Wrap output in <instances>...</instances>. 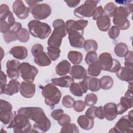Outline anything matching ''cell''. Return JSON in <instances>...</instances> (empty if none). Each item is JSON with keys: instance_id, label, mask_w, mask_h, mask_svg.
I'll list each match as a JSON object with an SVG mask.
<instances>
[{"instance_id": "277c9868", "label": "cell", "mask_w": 133, "mask_h": 133, "mask_svg": "<svg viewBox=\"0 0 133 133\" xmlns=\"http://www.w3.org/2000/svg\"><path fill=\"white\" fill-rule=\"evenodd\" d=\"M132 11V4L128 6L118 7L117 14L113 17V22L119 30H126L130 27V22L128 16Z\"/></svg>"}, {"instance_id": "484cf974", "label": "cell", "mask_w": 133, "mask_h": 133, "mask_svg": "<svg viewBox=\"0 0 133 133\" xmlns=\"http://www.w3.org/2000/svg\"><path fill=\"white\" fill-rule=\"evenodd\" d=\"M52 84L55 86H58L63 88H68L74 83V79L70 76H63L59 78H54L51 79Z\"/></svg>"}, {"instance_id": "d6986e66", "label": "cell", "mask_w": 133, "mask_h": 133, "mask_svg": "<svg viewBox=\"0 0 133 133\" xmlns=\"http://www.w3.org/2000/svg\"><path fill=\"white\" fill-rule=\"evenodd\" d=\"M20 83L17 79L10 80L8 84L1 89V94H5L8 96H12L17 94L20 90Z\"/></svg>"}, {"instance_id": "7c38bea8", "label": "cell", "mask_w": 133, "mask_h": 133, "mask_svg": "<svg viewBox=\"0 0 133 133\" xmlns=\"http://www.w3.org/2000/svg\"><path fill=\"white\" fill-rule=\"evenodd\" d=\"M30 10L33 18L38 20L47 18L51 13L50 6L46 3L38 4Z\"/></svg>"}, {"instance_id": "7bdbcfd3", "label": "cell", "mask_w": 133, "mask_h": 133, "mask_svg": "<svg viewBox=\"0 0 133 133\" xmlns=\"http://www.w3.org/2000/svg\"><path fill=\"white\" fill-rule=\"evenodd\" d=\"M79 130L78 127L73 123L69 124L66 125L62 126L60 132H69V133H78Z\"/></svg>"}, {"instance_id": "94428289", "label": "cell", "mask_w": 133, "mask_h": 133, "mask_svg": "<svg viewBox=\"0 0 133 133\" xmlns=\"http://www.w3.org/2000/svg\"><path fill=\"white\" fill-rule=\"evenodd\" d=\"M132 1H115V2L118 3L119 5H125L126 6H128L129 5H130L131 4V3H132Z\"/></svg>"}, {"instance_id": "4fadbf2b", "label": "cell", "mask_w": 133, "mask_h": 133, "mask_svg": "<svg viewBox=\"0 0 133 133\" xmlns=\"http://www.w3.org/2000/svg\"><path fill=\"white\" fill-rule=\"evenodd\" d=\"M88 21L86 20L81 19L74 20L70 19L65 22V28L67 34L70 32H78L84 34V29L88 25Z\"/></svg>"}, {"instance_id": "d6a6232c", "label": "cell", "mask_w": 133, "mask_h": 133, "mask_svg": "<svg viewBox=\"0 0 133 133\" xmlns=\"http://www.w3.org/2000/svg\"><path fill=\"white\" fill-rule=\"evenodd\" d=\"M68 58L72 64L76 65L82 62L83 57L81 52L77 51L71 50L68 52Z\"/></svg>"}, {"instance_id": "f6af8a7d", "label": "cell", "mask_w": 133, "mask_h": 133, "mask_svg": "<svg viewBox=\"0 0 133 133\" xmlns=\"http://www.w3.org/2000/svg\"><path fill=\"white\" fill-rule=\"evenodd\" d=\"M74 98L70 95H65L62 98V104L66 108H71L73 106L74 102Z\"/></svg>"}, {"instance_id": "11a10c76", "label": "cell", "mask_w": 133, "mask_h": 133, "mask_svg": "<svg viewBox=\"0 0 133 133\" xmlns=\"http://www.w3.org/2000/svg\"><path fill=\"white\" fill-rule=\"evenodd\" d=\"M95 116L96 117H97L100 119H103L104 118H105L102 106H99L98 107H96L95 109Z\"/></svg>"}, {"instance_id": "f5cc1de1", "label": "cell", "mask_w": 133, "mask_h": 133, "mask_svg": "<svg viewBox=\"0 0 133 133\" xmlns=\"http://www.w3.org/2000/svg\"><path fill=\"white\" fill-rule=\"evenodd\" d=\"M64 113V111L62 109H57L53 110L51 113V116L55 120H58L61 116Z\"/></svg>"}, {"instance_id": "d590c367", "label": "cell", "mask_w": 133, "mask_h": 133, "mask_svg": "<svg viewBox=\"0 0 133 133\" xmlns=\"http://www.w3.org/2000/svg\"><path fill=\"white\" fill-rule=\"evenodd\" d=\"M102 69L98 60L91 64L88 66L87 72L88 75L93 77H96L100 75Z\"/></svg>"}, {"instance_id": "6da1fadb", "label": "cell", "mask_w": 133, "mask_h": 133, "mask_svg": "<svg viewBox=\"0 0 133 133\" xmlns=\"http://www.w3.org/2000/svg\"><path fill=\"white\" fill-rule=\"evenodd\" d=\"M52 26L54 30L47 41V44L50 47H60L62 38L67 34L65 23L63 20L57 19L53 21Z\"/></svg>"}, {"instance_id": "7a4b0ae2", "label": "cell", "mask_w": 133, "mask_h": 133, "mask_svg": "<svg viewBox=\"0 0 133 133\" xmlns=\"http://www.w3.org/2000/svg\"><path fill=\"white\" fill-rule=\"evenodd\" d=\"M42 94L44 97V102L51 108L58 104L61 98L60 89L52 83H49L42 88Z\"/></svg>"}, {"instance_id": "e575fe53", "label": "cell", "mask_w": 133, "mask_h": 133, "mask_svg": "<svg viewBox=\"0 0 133 133\" xmlns=\"http://www.w3.org/2000/svg\"><path fill=\"white\" fill-rule=\"evenodd\" d=\"M128 51V48L127 44L123 42L118 43L114 47V52L118 57H124Z\"/></svg>"}, {"instance_id": "ffe728a7", "label": "cell", "mask_w": 133, "mask_h": 133, "mask_svg": "<svg viewBox=\"0 0 133 133\" xmlns=\"http://www.w3.org/2000/svg\"><path fill=\"white\" fill-rule=\"evenodd\" d=\"M104 117L109 121L114 120L118 115L116 104L113 102H109L103 107Z\"/></svg>"}, {"instance_id": "ba28073f", "label": "cell", "mask_w": 133, "mask_h": 133, "mask_svg": "<svg viewBox=\"0 0 133 133\" xmlns=\"http://www.w3.org/2000/svg\"><path fill=\"white\" fill-rule=\"evenodd\" d=\"M98 61L102 70L112 73H116L121 67L119 61L113 59L111 54L108 52L101 53L98 58Z\"/></svg>"}, {"instance_id": "680465c9", "label": "cell", "mask_w": 133, "mask_h": 133, "mask_svg": "<svg viewBox=\"0 0 133 133\" xmlns=\"http://www.w3.org/2000/svg\"><path fill=\"white\" fill-rule=\"evenodd\" d=\"M124 96L132 99V83H129L128 89L125 92Z\"/></svg>"}, {"instance_id": "f35d334b", "label": "cell", "mask_w": 133, "mask_h": 133, "mask_svg": "<svg viewBox=\"0 0 133 133\" xmlns=\"http://www.w3.org/2000/svg\"><path fill=\"white\" fill-rule=\"evenodd\" d=\"M3 37L5 43L9 44L18 39V32L12 30H10L8 32L4 33Z\"/></svg>"}, {"instance_id": "9f6ffc18", "label": "cell", "mask_w": 133, "mask_h": 133, "mask_svg": "<svg viewBox=\"0 0 133 133\" xmlns=\"http://www.w3.org/2000/svg\"><path fill=\"white\" fill-rule=\"evenodd\" d=\"M0 78H1L0 79V82H1L0 87H1V89H2L4 87H5L7 84V76L2 71H1Z\"/></svg>"}, {"instance_id": "d4e9b609", "label": "cell", "mask_w": 133, "mask_h": 133, "mask_svg": "<svg viewBox=\"0 0 133 133\" xmlns=\"http://www.w3.org/2000/svg\"><path fill=\"white\" fill-rule=\"evenodd\" d=\"M132 103V99L125 96L122 97L120 99L119 102L116 104L117 114H122L128 109L131 108Z\"/></svg>"}, {"instance_id": "b9f144b4", "label": "cell", "mask_w": 133, "mask_h": 133, "mask_svg": "<svg viewBox=\"0 0 133 133\" xmlns=\"http://www.w3.org/2000/svg\"><path fill=\"white\" fill-rule=\"evenodd\" d=\"M97 100L98 98L96 95L94 93H90L86 96L84 103L86 106L92 107L94 106L96 104Z\"/></svg>"}, {"instance_id": "836d02e7", "label": "cell", "mask_w": 133, "mask_h": 133, "mask_svg": "<svg viewBox=\"0 0 133 133\" xmlns=\"http://www.w3.org/2000/svg\"><path fill=\"white\" fill-rule=\"evenodd\" d=\"M100 88L104 90L110 89L114 84L113 79L108 75H104L99 79Z\"/></svg>"}, {"instance_id": "9c48e42d", "label": "cell", "mask_w": 133, "mask_h": 133, "mask_svg": "<svg viewBox=\"0 0 133 133\" xmlns=\"http://www.w3.org/2000/svg\"><path fill=\"white\" fill-rule=\"evenodd\" d=\"M99 1L87 0L84 3L74 10V15L78 18H89L92 16Z\"/></svg>"}, {"instance_id": "681fc988", "label": "cell", "mask_w": 133, "mask_h": 133, "mask_svg": "<svg viewBox=\"0 0 133 133\" xmlns=\"http://www.w3.org/2000/svg\"><path fill=\"white\" fill-rule=\"evenodd\" d=\"M86 105L84 101L82 100L75 101L73 104V109L77 112H81L83 111L85 108Z\"/></svg>"}, {"instance_id": "e0dca14e", "label": "cell", "mask_w": 133, "mask_h": 133, "mask_svg": "<svg viewBox=\"0 0 133 133\" xmlns=\"http://www.w3.org/2000/svg\"><path fill=\"white\" fill-rule=\"evenodd\" d=\"M20 92L24 98H31L35 93V85L33 83L23 81L21 83Z\"/></svg>"}, {"instance_id": "5b68a950", "label": "cell", "mask_w": 133, "mask_h": 133, "mask_svg": "<svg viewBox=\"0 0 133 133\" xmlns=\"http://www.w3.org/2000/svg\"><path fill=\"white\" fill-rule=\"evenodd\" d=\"M16 23L13 13L9 10V7L5 4L0 6V30L5 33L10 30Z\"/></svg>"}, {"instance_id": "ab89813d", "label": "cell", "mask_w": 133, "mask_h": 133, "mask_svg": "<svg viewBox=\"0 0 133 133\" xmlns=\"http://www.w3.org/2000/svg\"><path fill=\"white\" fill-rule=\"evenodd\" d=\"M83 47L87 52L89 51H96L98 49V43L94 39H89L85 41Z\"/></svg>"}, {"instance_id": "ee69618b", "label": "cell", "mask_w": 133, "mask_h": 133, "mask_svg": "<svg viewBox=\"0 0 133 133\" xmlns=\"http://www.w3.org/2000/svg\"><path fill=\"white\" fill-rule=\"evenodd\" d=\"M85 62L87 64H90L97 61L98 60V55L96 51H89L86 54L85 58Z\"/></svg>"}, {"instance_id": "6f0895ef", "label": "cell", "mask_w": 133, "mask_h": 133, "mask_svg": "<svg viewBox=\"0 0 133 133\" xmlns=\"http://www.w3.org/2000/svg\"><path fill=\"white\" fill-rule=\"evenodd\" d=\"M64 2L67 4V5L71 8H75L79 5L81 2L80 0L78 1H64Z\"/></svg>"}, {"instance_id": "c3c4849f", "label": "cell", "mask_w": 133, "mask_h": 133, "mask_svg": "<svg viewBox=\"0 0 133 133\" xmlns=\"http://www.w3.org/2000/svg\"><path fill=\"white\" fill-rule=\"evenodd\" d=\"M71 120V117L69 115L63 113L57 120V122L60 126H63L70 124Z\"/></svg>"}, {"instance_id": "2e32d148", "label": "cell", "mask_w": 133, "mask_h": 133, "mask_svg": "<svg viewBox=\"0 0 133 133\" xmlns=\"http://www.w3.org/2000/svg\"><path fill=\"white\" fill-rule=\"evenodd\" d=\"M68 38L70 45L74 48H82L85 39L83 34L78 32H70L68 33Z\"/></svg>"}, {"instance_id": "44dd1931", "label": "cell", "mask_w": 133, "mask_h": 133, "mask_svg": "<svg viewBox=\"0 0 133 133\" xmlns=\"http://www.w3.org/2000/svg\"><path fill=\"white\" fill-rule=\"evenodd\" d=\"M51 127V122L46 116L35 122L33 125V132H45L47 131Z\"/></svg>"}, {"instance_id": "ac0fdd59", "label": "cell", "mask_w": 133, "mask_h": 133, "mask_svg": "<svg viewBox=\"0 0 133 133\" xmlns=\"http://www.w3.org/2000/svg\"><path fill=\"white\" fill-rule=\"evenodd\" d=\"M81 82L83 86L87 90H89L95 92L99 91L100 89L99 79L98 78L86 76Z\"/></svg>"}, {"instance_id": "8992f818", "label": "cell", "mask_w": 133, "mask_h": 133, "mask_svg": "<svg viewBox=\"0 0 133 133\" xmlns=\"http://www.w3.org/2000/svg\"><path fill=\"white\" fill-rule=\"evenodd\" d=\"M31 127L29 119L25 115L18 113L7 126V128H12L15 133L29 132Z\"/></svg>"}, {"instance_id": "4316f807", "label": "cell", "mask_w": 133, "mask_h": 133, "mask_svg": "<svg viewBox=\"0 0 133 133\" xmlns=\"http://www.w3.org/2000/svg\"><path fill=\"white\" fill-rule=\"evenodd\" d=\"M77 122L81 128L86 130L91 129L94 126V120L89 118L85 115H80L77 118Z\"/></svg>"}, {"instance_id": "cb8c5ba5", "label": "cell", "mask_w": 133, "mask_h": 133, "mask_svg": "<svg viewBox=\"0 0 133 133\" xmlns=\"http://www.w3.org/2000/svg\"><path fill=\"white\" fill-rule=\"evenodd\" d=\"M9 53L16 59L21 60L25 59L28 55L26 48L22 46L13 47L10 49Z\"/></svg>"}, {"instance_id": "bcb514c9", "label": "cell", "mask_w": 133, "mask_h": 133, "mask_svg": "<svg viewBox=\"0 0 133 133\" xmlns=\"http://www.w3.org/2000/svg\"><path fill=\"white\" fill-rule=\"evenodd\" d=\"M125 62L124 65L125 67L132 69L133 63V52L132 51H128L126 55L124 57Z\"/></svg>"}, {"instance_id": "816d5d0a", "label": "cell", "mask_w": 133, "mask_h": 133, "mask_svg": "<svg viewBox=\"0 0 133 133\" xmlns=\"http://www.w3.org/2000/svg\"><path fill=\"white\" fill-rule=\"evenodd\" d=\"M103 14H104V10L102 6H98L96 8L93 14V15L92 16L93 20H97L99 18H100L101 16L103 15Z\"/></svg>"}, {"instance_id": "603a6c76", "label": "cell", "mask_w": 133, "mask_h": 133, "mask_svg": "<svg viewBox=\"0 0 133 133\" xmlns=\"http://www.w3.org/2000/svg\"><path fill=\"white\" fill-rule=\"evenodd\" d=\"M69 73L73 79H82L86 77L87 70L82 65L76 64L71 66Z\"/></svg>"}, {"instance_id": "7402d4cb", "label": "cell", "mask_w": 133, "mask_h": 133, "mask_svg": "<svg viewBox=\"0 0 133 133\" xmlns=\"http://www.w3.org/2000/svg\"><path fill=\"white\" fill-rule=\"evenodd\" d=\"M132 69L125 66H121L119 70L115 73L116 76L121 81H126L128 83H132L133 72Z\"/></svg>"}, {"instance_id": "60d3db41", "label": "cell", "mask_w": 133, "mask_h": 133, "mask_svg": "<svg viewBox=\"0 0 133 133\" xmlns=\"http://www.w3.org/2000/svg\"><path fill=\"white\" fill-rule=\"evenodd\" d=\"M30 32L25 28H22L18 33V40L21 43H26L30 39Z\"/></svg>"}, {"instance_id": "4dcf8cb0", "label": "cell", "mask_w": 133, "mask_h": 133, "mask_svg": "<svg viewBox=\"0 0 133 133\" xmlns=\"http://www.w3.org/2000/svg\"><path fill=\"white\" fill-rule=\"evenodd\" d=\"M96 23L98 28L100 31L107 32L111 26V19L108 16L104 15L99 18Z\"/></svg>"}, {"instance_id": "9a60e30c", "label": "cell", "mask_w": 133, "mask_h": 133, "mask_svg": "<svg viewBox=\"0 0 133 133\" xmlns=\"http://www.w3.org/2000/svg\"><path fill=\"white\" fill-rule=\"evenodd\" d=\"M20 61L16 60H9L7 61L6 73L8 77L12 79H17L18 78L20 73L19 71V67L20 65Z\"/></svg>"}, {"instance_id": "db71d44e", "label": "cell", "mask_w": 133, "mask_h": 133, "mask_svg": "<svg viewBox=\"0 0 133 133\" xmlns=\"http://www.w3.org/2000/svg\"><path fill=\"white\" fill-rule=\"evenodd\" d=\"M96 107L92 106L90 107L86 111L85 115L90 119H94L96 118L95 116V109Z\"/></svg>"}, {"instance_id": "52a82bcc", "label": "cell", "mask_w": 133, "mask_h": 133, "mask_svg": "<svg viewBox=\"0 0 133 133\" xmlns=\"http://www.w3.org/2000/svg\"><path fill=\"white\" fill-rule=\"evenodd\" d=\"M133 131V115L132 110H131L128 115H125L118 121L115 126L112 128L109 132L131 133Z\"/></svg>"}, {"instance_id": "83f0119b", "label": "cell", "mask_w": 133, "mask_h": 133, "mask_svg": "<svg viewBox=\"0 0 133 133\" xmlns=\"http://www.w3.org/2000/svg\"><path fill=\"white\" fill-rule=\"evenodd\" d=\"M35 63L40 66H47L51 63V59L44 51L34 57Z\"/></svg>"}, {"instance_id": "f907efd6", "label": "cell", "mask_w": 133, "mask_h": 133, "mask_svg": "<svg viewBox=\"0 0 133 133\" xmlns=\"http://www.w3.org/2000/svg\"><path fill=\"white\" fill-rule=\"evenodd\" d=\"M43 51L44 48L43 45L41 44H36L34 45L31 48V53L34 57H35Z\"/></svg>"}, {"instance_id": "74e56055", "label": "cell", "mask_w": 133, "mask_h": 133, "mask_svg": "<svg viewBox=\"0 0 133 133\" xmlns=\"http://www.w3.org/2000/svg\"><path fill=\"white\" fill-rule=\"evenodd\" d=\"M60 52L59 47L50 46L47 47V55L52 61H56L60 57Z\"/></svg>"}, {"instance_id": "1f68e13d", "label": "cell", "mask_w": 133, "mask_h": 133, "mask_svg": "<svg viewBox=\"0 0 133 133\" xmlns=\"http://www.w3.org/2000/svg\"><path fill=\"white\" fill-rule=\"evenodd\" d=\"M16 115L15 112L10 110H0V121L5 125L9 124Z\"/></svg>"}, {"instance_id": "8d00e7d4", "label": "cell", "mask_w": 133, "mask_h": 133, "mask_svg": "<svg viewBox=\"0 0 133 133\" xmlns=\"http://www.w3.org/2000/svg\"><path fill=\"white\" fill-rule=\"evenodd\" d=\"M118 7L113 2H109L104 7V13L105 15L110 17H114L117 12Z\"/></svg>"}, {"instance_id": "7dc6e473", "label": "cell", "mask_w": 133, "mask_h": 133, "mask_svg": "<svg viewBox=\"0 0 133 133\" xmlns=\"http://www.w3.org/2000/svg\"><path fill=\"white\" fill-rule=\"evenodd\" d=\"M120 33V30L115 25H113L109 29L108 35L111 39H114L118 37Z\"/></svg>"}, {"instance_id": "8fae6325", "label": "cell", "mask_w": 133, "mask_h": 133, "mask_svg": "<svg viewBox=\"0 0 133 133\" xmlns=\"http://www.w3.org/2000/svg\"><path fill=\"white\" fill-rule=\"evenodd\" d=\"M17 113L25 115L29 119L34 122L46 116L44 110L39 107H22L18 110Z\"/></svg>"}, {"instance_id": "f546056e", "label": "cell", "mask_w": 133, "mask_h": 133, "mask_svg": "<svg viewBox=\"0 0 133 133\" xmlns=\"http://www.w3.org/2000/svg\"><path fill=\"white\" fill-rule=\"evenodd\" d=\"M69 89L70 92L76 97H82L84 94L87 91L83 86L82 82L73 83L69 87Z\"/></svg>"}, {"instance_id": "91938a15", "label": "cell", "mask_w": 133, "mask_h": 133, "mask_svg": "<svg viewBox=\"0 0 133 133\" xmlns=\"http://www.w3.org/2000/svg\"><path fill=\"white\" fill-rule=\"evenodd\" d=\"M43 1H25V2L27 3V4L28 5V6H29V9L30 10L34 6H35V5H36L37 4H38V3H40L41 2H42Z\"/></svg>"}, {"instance_id": "3957f363", "label": "cell", "mask_w": 133, "mask_h": 133, "mask_svg": "<svg viewBox=\"0 0 133 133\" xmlns=\"http://www.w3.org/2000/svg\"><path fill=\"white\" fill-rule=\"evenodd\" d=\"M30 34L34 37L44 39L48 37L51 32L49 25L38 20H32L28 24Z\"/></svg>"}, {"instance_id": "f1b7e54d", "label": "cell", "mask_w": 133, "mask_h": 133, "mask_svg": "<svg viewBox=\"0 0 133 133\" xmlns=\"http://www.w3.org/2000/svg\"><path fill=\"white\" fill-rule=\"evenodd\" d=\"M71 68L70 63L66 60H63L56 65V72L59 76H63L69 73Z\"/></svg>"}, {"instance_id": "30bf717a", "label": "cell", "mask_w": 133, "mask_h": 133, "mask_svg": "<svg viewBox=\"0 0 133 133\" xmlns=\"http://www.w3.org/2000/svg\"><path fill=\"white\" fill-rule=\"evenodd\" d=\"M19 71L22 79L26 82L33 83L38 73V69L28 62H22L19 67Z\"/></svg>"}, {"instance_id": "5bb4252c", "label": "cell", "mask_w": 133, "mask_h": 133, "mask_svg": "<svg viewBox=\"0 0 133 133\" xmlns=\"http://www.w3.org/2000/svg\"><path fill=\"white\" fill-rule=\"evenodd\" d=\"M13 12L20 19H26L29 16L30 9L20 0L15 1L12 5Z\"/></svg>"}]
</instances>
